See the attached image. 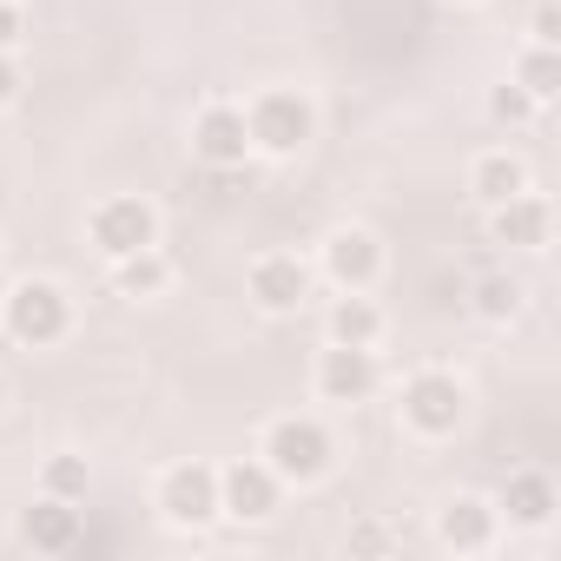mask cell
<instances>
[{
	"label": "cell",
	"instance_id": "cell-1",
	"mask_svg": "<svg viewBox=\"0 0 561 561\" xmlns=\"http://www.w3.org/2000/svg\"><path fill=\"white\" fill-rule=\"evenodd\" d=\"M257 456H264V469L285 482V489H318V482L337 469V436L324 430V416H311V410H285V416H271V423H264Z\"/></svg>",
	"mask_w": 561,
	"mask_h": 561
},
{
	"label": "cell",
	"instance_id": "cell-2",
	"mask_svg": "<svg viewBox=\"0 0 561 561\" xmlns=\"http://www.w3.org/2000/svg\"><path fill=\"white\" fill-rule=\"evenodd\" d=\"M244 126H251V152L257 159H298L318 139V106L298 87H264V93H251Z\"/></svg>",
	"mask_w": 561,
	"mask_h": 561
},
{
	"label": "cell",
	"instance_id": "cell-3",
	"mask_svg": "<svg viewBox=\"0 0 561 561\" xmlns=\"http://www.w3.org/2000/svg\"><path fill=\"white\" fill-rule=\"evenodd\" d=\"M0 331H8L21 351H54L67 331H73V298L54 277H21L0 298Z\"/></svg>",
	"mask_w": 561,
	"mask_h": 561
},
{
	"label": "cell",
	"instance_id": "cell-4",
	"mask_svg": "<svg viewBox=\"0 0 561 561\" xmlns=\"http://www.w3.org/2000/svg\"><path fill=\"white\" fill-rule=\"evenodd\" d=\"M397 416H403L410 436L449 443V436L469 423V383H462L456 370H416V377H403V390H397Z\"/></svg>",
	"mask_w": 561,
	"mask_h": 561
},
{
	"label": "cell",
	"instance_id": "cell-5",
	"mask_svg": "<svg viewBox=\"0 0 561 561\" xmlns=\"http://www.w3.org/2000/svg\"><path fill=\"white\" fill-rule=\"evenodd\" d=\"M87 238L93 251L113 264V257H133L146 244H159V205L139 198V192H106L93 211H87Z\"/></svg>",
	"mask_w": 561,
	"mask_h": 561
},
{
	"label": "cell",
	"instance_id": "cell-6",
	"mask_svg": "<svg viewBox=\"0 0 561 561\" xmlns=\"http://www.w3.org/2000/svg\"><path fill=\"white\" fill-rule=\"evenodd\" d=\"M152 508H159V522L179 528V535L211 528V522H218V469H211V462H172V469H159Z\"/></svg>",
	"mask_w": 561,
	"mask_h": 561
},
{
	"label": "cell",
	"instance_id": "cell-7",
	"mask_svg": "<svg viewBox=\"0 0 561 561\" xmlns=\"http://www.w3.org/2000/svg\"><path fill=\"white\" fill-rule=\"evenodd\" d=\"M285 502V482L264 469V456H238L218 469V522H238V528H264Z\"/></svg>",
	"mask_w": 561,
	"mask_h": 561
},
{
	"label": "cell",
	"instance_id": "cell-8",
	"mask_svg": "<svg viewBox=\"0 0 561 561\" xmlns=\"http://www.w3.org/2000/svg\"><path fill=\"white\" fill-rule=\"evenodd\" d=\"M311 383H318L324 403L357 410V403H370V397L383 390V364H377V351H364V344H331V337H324V351H318V364H311Z\"/></svg>",
	"mask_w": 561,
	"mask_h": 561
},
{
	"label": "cell",
	"instance_id": "cell-9",
	"mask_svg": "<svg viewBox=\"0 0 561 561\" xmlns=\"http://www.w3.org/2000/svg\"><path fill=\"white\" fill-rule=\"evenodd\" d=\"M244 298H251L264 318H298V311L311 305V264H305L298 251H264V257H251Z\"/></svg>",
	"mask_w": 561,
	"mask_h": 561
},
{
	"label": "cell",
	"instance_id": "cell-10",
	"mask_svg": "<svg viewBox=\"0 0 561 561\" xmlns=\"http://www.w3.org/2000/svg\"><path fill=\"white\" fill-rule=\"evenodd\" d=\"M318 271L331 277V291H370L383 277V238L370 225H337L318 244Z\"/></svg>",
	"mask_w": 561,
	"mask_h": 561
},
{
	"label": "cell",
	"instance_id": "cell-11",
	"mask_svg": "<svg viewBox=\"0 0 561 561\" xmlns=\"http://www.w3.org/2000/svg\"><path fill=\"white\" fill-rule=\"evenodd\" d=\"M192 159L211 165V172H238L251 159V126H244V106L231 100H211L192 113Z\"/></svg>",
	"mask_w": 561,
	"mask_h": 561
},
{
	"label": "cell",
	"instance_id": "cell-12",
	"mask_svg": "<svg viewBox=\"0 0 561 561\" xmlns=\"http://www.w3.org/2000/svg\"><path fill=\"white\" fill-rule=\"evenodd\" d=\"M502 541V515H495V502L489 495H449L443 508H436V548H449V554H489Z\"/></svg>",
	"mask_w": 561,
	"mask_h": 561
},
{
	"label": "cell",
	"instance_id": "cell-13",
	"mask_svg": "<svg viewBox=\"0 0 561 561\" xmlns=\"http://www.w3.org/2000/svg\"><path fill=\"white\" fill-rule=\"evenodd\" d=\"M495 515H502V528H522V535H541L548 522H554V508H561V489H554V476L548 469H515L495 495Z\"/></svg>",
	"mask_w": 561,
	"mask_h": 561
},
{
	"label": "cell",
	"instance_id": "cell-14",
	"mask_svg": "<svg viewBox=\"0 0 561 561\" xmlns=\"http://www.w3.org/2000/svg\"><path fill=\"white\" fill-rule=\"evenodd\" d=\"M14 535H21V548H34V554H73L80 548V502H60V495H34L21 515H14Z\"/></svg>",
	"mask_w": 561,
	"mask_h": 561
},
{
	"label": "cell",
	"instance_id": "cell-15",
	"mask_svg": "<svg viewBox=\"0 0 561 561\" xmlns=\"http://www.w3.org/2000/svg\"><path fill=\"white\" fill-rule=\"evenodd\" d=\"M489 238L508 244V251H548V238H554V211H548V198H541L535 185L515 192L508 205L489 211Z\"/></svg>",
	"mask_w": 561,
	"mask_h": 561
},
{
	"label": "cell",
	"instance_id": "cell-16",
	"mask_svg": "<svg viewBox=\"0 0 561 561\" xmlns=\"http://www.w3.org/2000/svg\"><path fill=\"white\" fill-rule=\"evenodd\" d=\"M528 185H535V172H528V159L508 152V146H489V152H476V165H469V198H476L482 211L508 205V198L528 192Z\"/></svg>",
	"mask_w": 561,
	"mask_h": 561
},
{
	"label": "cell",
	"instance_id": "cell-17",
	"mask_svg": "<svg viewBox=\"0 0 561 561\" xmlns=\"http://www.w3.org/2000/svg\"><path fill=\"white\" fill-rule=\"evenodd\" d=\"M383 331H390V318H383V305H377L370 291H337L331 311H324V337H331V344H364V351H377Z\"/></svg>",
	"mask_w": 561,
	"mask_h": 561
},
{
	"label": "cell",
	"instance_id": "cell-18",
	"mask_svg": "<svg viewBox=\"0 0 561 561\" xmlns=\"http://www.w3.org/2000/svg\"><path fill=\"white\" fill-rule=\"evenodd\" d=\"M113 291L119 298H165L172 291V257L159 251V244H146V251H133V257H113Z\"/></svg>",
	"mask_w": 561,
	"mask_h": 561
},
{
	"label": "cell",
	"instance_id": "cell-19",
	"mask_svg": "<svg viewBox=\"0 0 561 561\" xmlns=\"http://www.w3.org/2000/svg\"><path fill=\"white\" fill-rule=\"evenodd\" d=\"M508 80L548 113L554 106V93H561V60H554V47H541V41H528L522 54H515V67H508Z\"/></svg>",
	"mask_w": 561,
	"mask_h": 561
},
{
	"label": "cell",
	"instance_id": "cell-20",
	"mask_svg": "<svg viewBox=\"0 0 561 561\" xmlns=\"http://www.w3.org/2000/svg\"><path fill=\"white\" fill-rule=\"evenodd\" d=\"M522 305H528V291H522V277H508V271H495V277L476 285V318L482 324H515Z\"/></svg>",
	"mask_w": 561,
	"mask_h": 561
},
{
	"label": "cell",
	"instance_id": "cell-21",
	"mask_svg": "<svg viewBox=\"0 0 561 561\" xmlns=\"http://www.w3.org/2000/svg\"><path fill=\"white\" fill-rule=\"evenodd\" d=\"M87 489H93V469H87V456H47L41 462V495H60V502H87Z\"/></svg>",
	"mask_w": 561,
	"mask_h": 561
},
{
	"label": "cell",
	"instance_id": "cell-22",
	"mask_svg": "<svg viewBox=\"0 0 561 561\" xmlns=\"http://www.w3.org/2000/svg\"><path fill=\"white\" fill-rule=\"evenodd\" d=\"M489 119L515 133V126H528V119H541V106H535V100H528V93H522L515 80H502V87L489 93Z\"/></svg>",
	"mask_w": 561,
	"mask_h": 561
},
{
	"label": "cell",
	"instance_id": "cell-23",
	"mask_svg": "<svg viewBox=\"0 0 561 561\" xmlns=\"http://www.w3.org/2000/svg\"><path fill=\"white\" fill-rule=\"evenodd\" d=\"M390 548H397V535L383 522H357L351 528V554H390Z\"/></svg>",
	"mask_w": 561,
	"mask_h": 561
},
{
	"label": "cell",
	"instance_id": "cell-24",
	"mask_svg": "<svg viewBox=\"0 0 561 561\" xmlns=\"http://www.w3.org/2000/svg\"><path fill=\"white\" fill-rule=\"evenodd\" d=\"M27 41V21H21V0H0V54H14Z\"/></svg>",
	"mask_w": 561,
	"mask_h": 561
},
{
	"label": "cell",
	"instance_id": "cell-25",
	"mask_svg": "<svg viewBox=\"0 0 561 561\" xmlns=\"http://www.w3.org/2000/svg\"><path fill=\"white\" fill-rule=\"evenodd\" d=\"M528 41H541V47H554V41H561V21H554V0H535V21H528Z\"/></svg>",
	"mask_w": 561,
	"mask_h": 561
},
{
	"label": "cell",
	"instance_id": "cell-26",
	"mask_svg": "<svg viewBox=\"0 0 561 561\" xmlns=\"http://www.w3.org/2000/svg\"><path fill=\"white\" fill-rule=\"evenodd\" d=\"M14 100H21V67H14V54H0V113Z\"/></svg>",
	"mask_w": 561,
	"mask_h": 561
},
{
	"label": "cell",
	"instance_id": "cell-27",
	"mask_svg": "<svg viewBox=\"0 0 561 561\" xmlns=\"http://www.w3.org/2000/svg\"><path fill=\"white\" fill-rule=\"evenodd\" d=\"M0 410H8V377H0Z\"/></svg>",
	"mask_w": 561,
	"mask_h": 561
},
{
	"label": "cell",
	"instance_id": "cell-28",
	"mask_svg": "<svg viewBox=\"0 0 561 561\" xmlns=\"http://www.w3.org/2000/svg\"><path fill=\"white\" fill-rule=\"evenodd\" d=\"M0 298H8V277H0Z\"/></svg>",
	"mask_w": 561,
	"mask_h": 561
},
{
	"label": "cell",
	"instance_id": "cell-29",
	"mask_svg": "<svg viewBox=\"0 0 561 561\" xmlns=\"http://www.w3.org/2000/svg\"><path fill=\"white\" fill-rule=\"evenodd\" d=\"M456 8H476V0H456Z\"/></svg>",
	"mask_w": 561,
	"mask_h": 561
}]
</instances>
